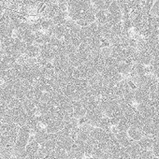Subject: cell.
Wrapping results in <instances>:
<instances>
[{"label":"cell","instance_id":"5b68a950","mask_svg":"<svg viewBox=\"0 0 159 159\" xmlns=\"http://www.w3.org/2000/svg\"><path fill=\"white\" fill-rule=\"evenodd\" d=\"M150 14L154 17L159 18V0H154L153 5L150 11Z\"/></svg>","mask_w":159,"mask_h":159},{"label":"cell","instance_id":"7a4b0ae2","mask_svg":"<svg viewBox=\"0 0 159 159\" xmlns=\"http://www.w3.org/2000/svg\"><path fill=\"white\" fill-rule=\"evenodd\" d=\"M31 134H32L31 130L26 125H21L19 127L17 139H16V141L13 146V155L14 156H18L21 158L24 157V151L29 141Z\"/></svg>","mask_w":159,"mask_h":159},{"label":"cell","instance_id":"277c9868","mask_svg":"<svg viewBox=\"0 0 159 159\" xmlns=\"http://www.w3.org/2000/svg\"><path fill=\"white\" fill-rule=\"evenodd\" d=\"M126 132H127V135L129 136V138H130V139H133V140H135V141L139 140V139L143 137L142 131H141L140 129L137 128V127L130 126Z\"/></svg>","mask_w":159,"mask_h":159},{"label":"cell","instance_id":"3957f363","mask_svg":"<svg viewBox=\"0 0 159 159\" xmlns=\"http://www.w3.org/2000/svg\"><path fill=\"white\" fill-rule=\"evenodd\" d=\"M39 53V45L37 43H25L23 53L29 59L37 58Z\"/></svg>","mask_w":159,"mask_h":159},{"label":"cell","instance_id":"6da1fadb","mask_svg":"<svg viewBox=\"0 0 159 159\" xmlns=\"http://www.w3.org/2000/svg\"><path fill=\"white\" fill-rule=\"evenodd\" d=\"M68 18L84 27L96 21L95 8L91 0H70L66 3Z\"/></svg>","mask_w":159,"mask_h":159}]
</instances>
